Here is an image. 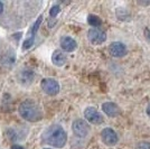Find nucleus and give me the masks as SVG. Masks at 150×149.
<instances>
[{"instance_id": "1", "label": "nucleus", "mask_w": 150, "mask_h": 149, "mask_svg": "<svg viewBox=\"0 0 150 149\" xmlns=\"http://www.w3.org/2000/svg\"><path fill=\"white\" fill-rule=\"evenodd\" d=\"M43 143L50 145L55 148H62L67 141V135L65 130L58 124H53L43 133Z\"/></svg>"}, {"instance_id": "2", "label": "nucleus", "mask_w": 150, "mask_h": 149, "mask_svg": "<svg viewBox=\"0 0 150 149\" xmlns=\"http://www.w3.org/2000/svg\"><path fill=\"white\" fill-rule=\"evenodd\" d=\"M19 113L21 118L30 122H36L42 119V111L33 101H24L19 106Z\"/></svg>"}, {"instance_id": "3", "label": "nucleus", "mask_w": 150, "mask_h": 149, "mask_svg": "<svg viewBox=\"0 0 150 149\" xmlns=\"http://www.w3.org/2000/svg\"><path fill=\"white\" fill-rule=\"evenodd\" d=\"M72 129H73V132L75 133V136L80 137V138H84V137L88 136V132H90V126H88V123L85 120L76 119L73 122Z\"/></svg>"}, {"instance_id": "4", "label": "nucleus", "mask_w": 150, "mask_h": 149, "mask_svg": "<svg viewBox=\"0 0 150 149\" xmlns=\"http://www.w3.org/2000/svg\"><path fill=\"white\" fill-rule=\"evenodd\" d=\"M40 85L42 90L48 95H56L59 92V84L54 79H44Z\"/></svg>"}, {"instance_id": "5", "label": "nucleus", "mask_w": 150, "mask_h": 149, "mask_svg": "<svg viewBox=\"0 0 150 149\" xmlns=\"http://www.w3.org/2000/svg\"><path fill=\"white\" fill-rule=\"evenodd\" d=\"M84 117H85V119L88 120V122H91L93 124H101L103 123V121H104L102 114L93 106H88V108L85 109Z\"/></svg>"}, {"instance_id": "6", "label": "nucleus", "mask_w": 150, "mask_h": 149, "mask_svg": "<svg viewBox=\"0 0 150 149\" xmlns=\"http://www.w3.org/2000/svg\"><path fill=\"white\" fill-rule=\"evenodd\" d=\"M88 38L94 45H100L105 42L106 35L104 31H102L99 28H91L88 33Z\"/></svg>"}, {"instance_id": "7", "label": "nucleus", "mask_w": 150, "mask_h": 149, "mask_svg": "<svg viewBox=\"0 0 150 149\" xmlns=\"http://www.w3.org/2000/svg\"><path fill=\"white\" fill-rule=\"evenodd\" d=\"M101 137H102L103 143L108 145V146H114L115 143H118V140H119L118 135L111 128H104L102 130V132H101Z\"/></svg>"}, {"instance_id": "8", "label": "nucleus", "mask_w": 150, "mask_h": 149, "mask_svg": "<svg viewBox=\"0 0 150 149\" xmlns=\"http://www.w3.org/2000/svg\"><path fill=\"white\" fill-rule=\"evenodd\" d=\"M109 52L113 57H122L127 54V47L125 44L120 43V42H114L110 45Z\"/></svg>"}, {"instance_id": "9", "label": "nucleus", "mask_w": 150, "mask_h": 149, "mask_svg": "<svg viewBox=\"0 0 150 149\" xmlns=\"http://www.w3.org/2000/svg\"><path fill=\"white\" fill-rule=\"evenodd\" d=\"M102 110L104 111L106 116L111 117V118H114L120 114V108L118 106V104L113 103V102H105L102 104Z\"/></svg>"}, {"instance_id": "10", "label": "nucleus", "mask_w": 150, "mask_h": 149, "mask_svg": "<svg viewBox=\"0 0 150 149\" xmlns=\"http://www.w3.org/2000/svg\"><path fill=\"white\" fill-rule=\"evenodd\" d=\"M76 46H77L76 42L73 38L69 37V36H65V37H63L61 39V47L65 52H73V50H75Z\"/></svg>"}, {"instance_id": "11", "label": "nucleus", "mask_w": 150, "mask_h": 149, "mask_svg": "<svg viewBox=\"0 0 150 149\" xmlns=\"http://www.w3.org/2000/svg\"><path fill=\"white\" fill-rule=\"evenodd\" d=\"M52 62L54 63L56 66H63L66 63V55L62 50H56L52 55Z\"/></svg>"}, {"instance_id": "12", "label": "nucleus", "mask_w": 150, "mask_h": 149, "mask_svg": "<svg viewBox=\"0 0 150 149\" xmlns=\"http://www.w3.org/2000/svg\"><path fill=\"white\" fill-rule=\"evenodd\" d=\"M20 79H19V82L23 83V84H28L33 81V77H34V74L31 71H23L20 74Z\"/></svg>"}, {"instance_id": "13", "label": "nucleus", "mask_w": 150, "mask_h": 149, "mask_svg": "<svg viewBox=\"0 0 150 149\" xmlns=\"http://www.w3.org/2000/svg\"><path fill=\"white\" fill-rule=\"evenodd\" d=\"M88 23L91 26H93V28H96L99 26L102 25V20L99 16H95V15H90L88 18Z\"/></svg>"}, {"instance_id": "14", "label": "nucleus", "mask_w": 150, "mask_h": 149, "mask_svg": "<svg viewBox=\"0 0 150 149\" xmlns=\"http://www.w3.org/2000/svg\"><path fill=\"white\" fill-rule=\"evenodd\" d=\"M42 20H43V16H39L38 19L36 20V23H35L34 26H33V35H35V34H36V31H38L39 26H40V24H42Z\"/></svg>"}, {"instance_id": "15", "label": "nucleus", "mask_w": 150, "mask_h": 149, "mask_svg": "<svg viewBox=\"0 0 150 149\" xmlns=\"http://www.w3.org/2000/svg\"><path fill=\"white\" fill-rule=\"evenodd\" d=\"M59 13H61V8H59V6H53L50 10V15L52 16V17H56Z\"/></svg>"}, {"instance_id": "16", "label": "nucleus", "mask_w": 150, "mask_h": 149, "mask_svg": "<svg viewBox=\"0 0 150 149\" xmlns=\"http://www.w3.org/2000/svg\"><path fill=\"white\" fill-rule=\"evenodd\" d=\"M33 44H34V36H31L30 38L26 39L25 42H24V44H23V47H24L25 50H28V48H30Z\"/></svg>"}, {"instance_id": "17", "label": "nucleus", "mask_w": 150, "mask_h": 149, "mask_svg": "<svg viewBox=\"0 0 150 149\" xmlns=\"http://www.w3.org/2000/svg\"><path fill=\"white\" fill-rule=\"evenodd\" d=\"M138 149H150V143L148 141H142L138 145Z\"/></svg>"}, {"instance_id": "18", "label": "nucleus", "mask_w": 150, "mask_h": 149, "mask_svg": "<svg viewBox=\"0 0 150 149\" xmlns=\"http://www.w3.org/2000/svg\"><path fill=\"white\" fill-rule=\"evenodd\" d=\"M11 149H25V148L21 147V146H19V145H13V146H11Z\"/></svg>"}, {"instance_id": "19", "label": "nucleus", "mask_w": 150, "mask_h": 149, "mask_svg": "<svg viewBox=\"0 0 150 149\" xmlns=\"http://www.w3.org/2000/svg\"><path fill=\"white\" fill-rule=\"evenodd\" d=\"M2 11H4V4L0 1V13H2Z\"/></svg>"}, {"instance_id": "20", "label": "nucleus", "mask_w": 150, "mask_h": 149, "mask_svg": "<svg viewBox=\"0 0 150 149\" xmlns=\"http://www.w3.org/2000/svg\"><path fill=\"white\" fill-rule=\"evenodd\" d=\"M147 114H148V116L150 117V104L147 106Z\"/></svg>"}, {"instance_id": "21", "label": "nucleus", "mask_w": 150, "mask_h": 149, "mask_svg": "<svg viewBox=\"0 0 150 149\" xmlns=\"http://www.w3.org/2000/svg\"><path fill=\"white\" fill-rule=\"evenodd\" d=\"M44 149H50V148H44Z\"/></svg>"}]
</instances>
